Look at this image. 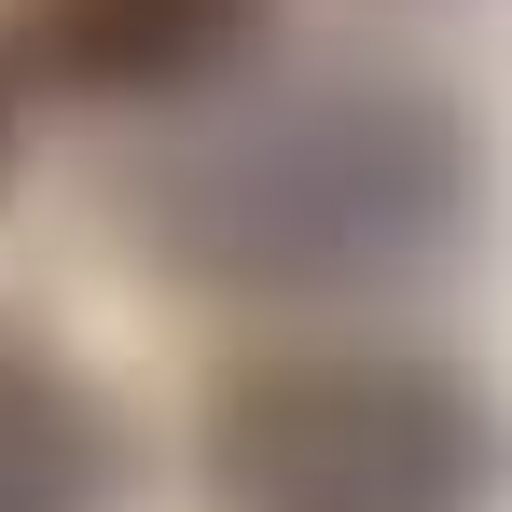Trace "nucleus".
<instances>
[{
    "mask_svg": "<svg viewBox=\"0 0 512 512\" xmlns=\"http://www.w3.org/2000/svg\"><path fill=\"white\" fill-rule=\"evenodd\" d=\"M457 208H471V139L429 84H388V70H319L250 111H208L139 180V222L236 291L402 277L457 236Z\"/></svg>",
    "mask_w": 512,
    "mask_h": 512,
    "instance_id": "nucleus-1",
    "label": "nucleus"
},
{
    "mask_svg": "<svg viewBox=\"0 0 512 512\" xmlns=\"http://www.w3.org/2000/svg\"><path fill=\"white\" fill-rule=\"evenodd\" d=\"M499 443L429 360H263L208 402L222 512H471Z\"/></svg>",
    "mask_w": 512,
    "mask_h": 512,
    "instance_id": "nucleus-2",
    "label": "nucleus"
},
{
    "mask_svg": "<svg viewBox=\"0 0 512 512\" xmlns=\"http://www.w3.org/2000/svg\"><path fill=\"white\" fill-rule=\"evenodd\" d=\"M263 28V0H28V56L84 97H153L222 70Z\"/></svg>",
    "mask_w": 512,
    "mask_h": 512,
    "instance_id": "nucleus-3",
    "label": "nucleus"
},
{
    "mask_svg": "<svg viewBox=\"0 0 512 512\" xmlns=\"http://www.w3.org/2000/svg\"><path fill=\"white\" fill-rule=\"evenodd\" d=\"M97 499H111V429H97V402L56 360L0 346V512H97Z\"/></svg>",
    "mask_w": 512,
    "mask_h": 512,
    "instance_id": "nucleus-4",
    "label": "nucleus"
}]
</instances>
